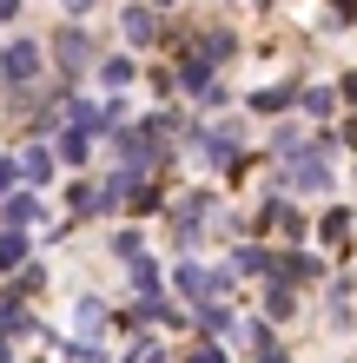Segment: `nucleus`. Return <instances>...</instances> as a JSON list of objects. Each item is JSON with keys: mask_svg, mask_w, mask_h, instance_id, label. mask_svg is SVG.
<instances>
[{"mask_svg": "<svg viewBox=\"0 0 357 363\" xmlns=\"http://www.w3.org/2000/svg\"><path fill=\"white\" fill-rule=\"evenodd\" d=\"M331 106H338V93H324V86H318V93H304V113H318V119H331Z\"/></svg>", "mask_w": 357, "mask_h": 363, "instance_id": "nucleus-1", "label": "nucleus"}, {"mask_svg": "<svg viewBox=\"0 0 357 363\" xmlns=\"http://www.w3.org/2000/svg\"><path fill=\"white\" fill-rule=\"evenodd\" d=\"M258 363H285V357H278V350H258Z\"/></svg>", "mask_w": 357, "mask_h": 363, "instance_id": "nucleus-2", "label": "nucleus"}, {"mask_svg": "<svg viewBox=\"0 0 357 363\" xmlns=\"http://www.w3.org/2000/svg\"><path fill=\"white\" fill-rule=\"evenodd\" d=\"M338 13H357V0H338Z\"/></svg>", "mask_w": 357, "mask_h": 363, "instance_id": "nucleus-3", "label": "nucleus"}]
</instances>
